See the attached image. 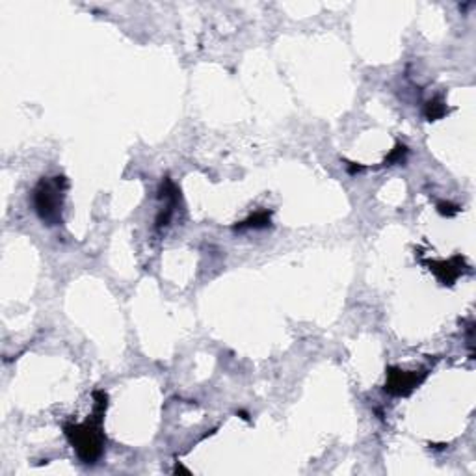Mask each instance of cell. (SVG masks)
<instances>
[{
	"label": "cell",
	"mask_w": 476,
	"mask_h": 476,
	"mask_svg": "<svg viewBox=\"0 0 476 476\" xmlns=\"http://www.w3.org/2000/svg\"><path fill=\"white\" fill-rule=\"evenodd\" d=\"M266 226H270V214H268V212H259V214L251 216L250 220L242 221L240 226H237V229H250V227H253V229H261V227Z\"/></svg>",
	"instance_id": "5"
},
{
	"label": "cell",
	"mask_w": 476,
	"mask_h": 476,
	"mask_svg": "<svg viewBox=\"0 0 476 476\" xmlns=\"http://www.w3.org/2000/svg\"><path fill=\"white\" fill-rule=\"evenodd\" d=\"M67 439L71 441L78 458L84 464H95L104 448V435L101 432V416L97 421H88L82 426H66Z\"/></svg>",
	"instance_id": "2"
},
{
	"label": "cell",
	"mask_w": 476,
	"mask_h": 476,
	"mask_svg": "<svg viewBox=\"0 0 476 476\" xmlns=\"http://www.w3.org/2000/svg\"><path fill=\"white\" fill-rule=\"evenodd\" d=\"M405 155V147L404 145H399V147L394 149L393 153L389 155V158L385 161V164H391V162H394V161H402V156Z\"/></svg>",
	"instance_id": "7"
},
{
	"label": "cell",
	"mask_w": 476,
	"mask_h": 476,
	"mask_svg": "<svg viewBox=\"0 0 476 476\" xmlns=\"http://www.w3.org/2000/svg\"><path fill=\"white\" fill-rule=\"evenodd\" d=\"M67 183L64 177L42 178L34 192V205L36 212L39 214L47 226H58L62 221V203H64V192Z\"/></svg>",
	"instance_id": "1"
},
{
	"label": "cell",
	"mask_w": 476,
	"mask_h": 476,
	"mask_svg": "<svg viewBox=\"0 0 476 476\" xmlns=\"http://www.w3.org/2000/svg\"><path fill=\"white\" fill-rule=\"evenodd\" d=\"M445 104L439 101V99H434V101L428 102V107H426V118L432 121V119H439L443 113H445Z\"/></svg>",
	"instance_id": "6"
},
{
	"label": "cell",
	"mask_w": 476,
	"mask_h": 476,
	"mask_svg": "<svg viewBox=\"0 0 476 476\" xmlns=\"http://www.w3.org/2000/svg\"><path fill=\"white\" fill-rule=\"evenodd\" d=\"M423 380L424 372L423 374H416V372L391 369L389 370V378H387L385 391L391 394H396V396H404V394L411 393Z\"/></svg>",
	"instance_id": "3"
},
{
	"label": "cell",
	"mask_w": 476,
	"mask_h": 476,
	"mask_svg": "<svg viewBox=\"0 0 476 476\" xmlns=\"http://www.w3.org/2000/svg\"><path fill=\"white\" fill-rule=\"evenodd\" d=\"M461 257H454L452 261H443V262H428L430 270H434L435 275L443 281V285H452L454 281L458 280V275L461 274Z\"/></svg>",
	"instance_id": "4"
}]
</instances>
